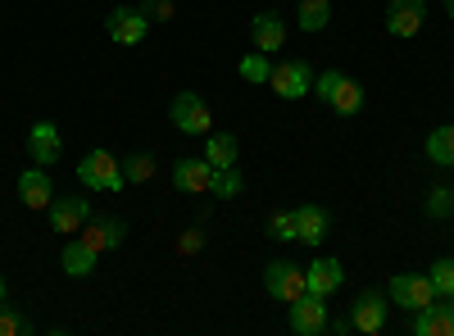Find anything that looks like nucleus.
Segmentation results:
<instances>
[{"instance_id": "24", "label": "nucleus", "mask_w": 454, "mask_h": 336, "mask_svg": "<svg viewBox=\"0 0 454 336\" xmlns=\"http://www.w3.org/2000/svg\"><path fill=\"white\" fill-rule=\"evenodd\" d=\"M150 177H155V155L150 151H137L123 160V182H150Z\"/></svg>"}, {"instance_id": "18", "label": "nucleus", "mask_w": 454, "mask_h": 336, "mask_svg": "<svg viewBox=\"0 0 454 336\" xmlns=\"http://www.w3.org/2000/svg\"><path fill=\"white\" fill-rule=\"evenodd\" d=\"M295 237L305 241V246H318V241L327 237V209H323V205L295 209Z\"/></svg>"}, {"instance_id": "29", "label": "nucleus", "mask_w": 454, "mask_h": 336, "mask_svg": "<svg viewBox=\"0 0 454 336\" xmlns=\"http://www.w3.org/2000/svg\"><path fill=\"white\" fill-rule=\"evenodd\" d=\"M269 237H278V241H295V209H282V214L269 218Z\"/></svg>"}, {"instance_id": "15", "label": "nucleus", "mask_w": 454, "mask_h": 336, "mask_svg": "<svg viewBox=\"0 0 454 336\" xmlns=\"http://www.w3.org/2000/svg\"><path fill=\"white\" fill-rule=\"evenodd\" d=\"M105 27H109V36H114V42L137 46L141 36H145V27H150V19H145L141 10H114V14L105 19Z\"/></svg>"}, {"instance_id": "6", "label": "nucleus", "mask_w": 454, "mask_h": 336, "mask_svg": "<svg viewBox=\"0 0 454 336\" xmlns=\"http://www.w3.org/2000/svg\"><path fill=\"white\" fill-rule=\"evenodd\" d=\"M391 301H395V305H404L409 314H419V309L436 305L441 295H436L432 277H413V273H400V277L391 282Z\"/></svg>"}, {"instance_id": "30", "label": "nucleus", "mask_w": 454, "mask_h": 336, "mask_svg": "<svg viewBox=\"0 0 454 336\" xmlns=\"http://www.w3.org/2000/svg\"><path fill=\"white\" fill-rule=\"evenodd\" d=\"M141 14H145V19H155V23H168V19H173V0H145Z\"/></svg>"}, {"instance_id": "22", "label": "nucleus", "mask_w": 454, "mask_h": 336, "mask_svg": "<svg viewBox=\"0 0 454 336\" xmlns=\"http://www.w3.org/2000/svg\"><path fill=\"white\" fill-rule=\"evenodd\" d=\"M295 19H300V32H323L332 19V0H300Z\"/></svg>"}, {"instance_id": "9", "label": "nucleus", "mask_w": 454, "mask_h": 336, "mask_svg": "<svg viewBox=\"0 0 454 336\" xmlns=\"http://www.w3.org/2000/svg\"><path fill=\"white\" fill-rule=\"evenodd\" d=\"M123 237H128L123 218H96V223L87 218V223H82V237H78V241H82V246H91V250L100 254V250H119V246H123Z\"/></svg>"}, {"instance_id": "19", "label": "nucleus", "mask_w": 454, "mask_h": 336, "mask_svg": "<svg viewBox=\"0 0 454 336\" xmlns=\"http://www.w3.org/2000/svg\"><path fill=\"white\" fill-rule=\"evenodd\" d=\"M305 282H309V291H314V295H323V301H327V295H332L340 282H346V273H340L336 259H318L314 269H305Z\"/></svg>"}, {"instance_id": "21", "label": "nucleus", "mask_w": 454, "mask_h": 336, "mask_svg": "<svg viewBox=\"0 0 454 336\" xmlns=\"http://www.w3.org/2000/svg\"><path fill=\"white\" fill-rule=\"evenodd\" d=\"M64 273L68 277H91L96 273V250L82 246V241H68L64 246Z\"/></svg>"}, {"instance_id": "31", "label": "nucleus", "mask_w": 454, "mask_h": 336, "mask_svg": "<svg viewBox=\"0 0 454 336\" xmlns=\"http://www.w3.org/2000/svg\"><path fill=\"white\" fill-rule=\"evenodd\" d=\"M19 332H27V323H23L19 314H10L5 305H0V336H19Z\"/></svg>"}, {"instance_id": "1", "label": "nucleus", "mask_w": 454, "mask_h": 336, "mask_svg": "<svg viewBox=\"0 0 454 336\" xmlns=\"http://www.w3.org/2000/svg\"><path fill=\"white\" fill-rule=\"evenodd\" d=\"M314 91H318V100L323 105H332L336 114H359L364 109V87L350 78V73H323V78L314 82Z\"/></svg>"}, {"instance_id": "2", "label": "nucleus", "mask_w": 454, "mask_h": 336, "mask_svg": "<svg viewBox=\"0 0 454 336\" xmlns=\"http://www.w3.org/2000/svg\"><path fill=\"white\" fill-rule=\"evenodd\" d=\"M263 291L273 295V301H300V295L309 291V282H305V269L300 264H291V259H278V264H269L263 269Z\"/></svg>"}, {"instance_id": "7", "label": "nucleus", "mask_w": 454, "mask_h": 336, "mask_svg": "<svg viewBox=\"0 0 454 336\" xmlns=\"http://www.w3.org/2000/svg\"><path fill=\"white\" fill-rule=\"evenodd\" d=\"M291 332H300V336L327 332V301H323V295L305 291L300 301H291Z\"/></svg>"}, {"instance_id": "12", "label": "nucleus", "mask_w": 454, "mask_h": 336, "mask_svg": "<svg viewBox=\"0 0 454 336\" xmlns=\"http://www.w3.org/2000/svg\"><path fill=\"white\" fill-rule=\"evenodd\" d=\"M19 200H23L27 209H51V205H55V186H51V177H46L42 164L27 168V173L19 177Z\"/></svg>"}, {"instance_id": "3", "label": "nucleus", "mask_w": 454, "mask_h": 336, "mask_svg": "<svg viewBox=\"0 0 454 336\" xmlns=\"http://www.w3.org/2000/svg\"><path fill=\"white\" fill-rule=\"evenodd\" d=\"M269 87H273L282 100H300V96L314 91V68H309L305 59H282V64H273V73H269Z\"/></svg>"}, {"instance_id": "20", "label": "nucleus", "mask_w": 454, "mask_h": 336, "mask_svg": "<svg viewBox=\"0 0 454 336\" xmlns=\"http://www.w3.org/2000/svg\"><path fill=\"white\" fill-rule=\"evenodd\" d=\"M205 160H209L214 168H232V164H237V137H232V132H209Z\"/></svg>"}, {"instance_id": "26", "label": "nucleus", "mask_w": 454, "mask_h": 336, "mask_svg": "<svg viewBox=\"0 0 454 336\" xmlns=\"http://www.w3.org/2000/svg\"><path fill=\"white\" fill-rule=\"evenodd\" d=\"M269 73H273V64H269V55H263V51H254V55L241 59V78L246 82H269Z\"/></svg>"}, {"instance_id": "28", "label": "nucleus", "mask_w": 454, "mask_h": 336, "mask_svg": "<svg viewBox=\"0 0 454 336\" xmlns=\"http://www.w3.org/2000/svg\"><path fill=\"white\" fill-rule=\"evenodd\" d=\"M432 286H436V295H450L454 291V259H436V264H432Z\"/></svg>"}, {"instance_id": "32", "label": "nucleus", "mask_w": 454, "mask_h": 336, "mask_svg": "<svg viewBox=\"0 0 454 336\" xmlns=\"http://www.w3.org/2000/svg\"><path fill=\"white\" fill-rule=\"evenodd\" d=\"M200 246H205V232H196V228H192V232H182V237H177V250H182V254H196Z\"/></svg>"}, {"instance_id": "14", "label": "nucleus", "mask_w": 454, "mask_h": 336, "mask_svg": "<svg viewBox=\"0 0 454 336\" xmlns=\"http://www.w3.org/2000/svg\"><path fill=\"white\" fill-rule=\"evenodd\" d=\"M250 36H254V51H263V55L282 51V42H286V23H282V14H273V10L254 14V23H250Z\"/></svg>"}, {"instance_id": "23", "label": "nucleus", "mask_w": 454, "mask_h": 336, "mask_svg": "<svg viewBox=\"0 0 454 336\" xmlns=\"http://www.w3.org/2000/svg\"><path fill=\"white\" fill-rule=\"evenodd\" d=\"M427 160H432V164H445V168L454 164V123H450V128H436V132L427 137Z\"/></svg>"}, {"instance_id": "5", "label": "nucleus", "mask_w": 454, "mask_h": 336, "mask_svg": "<svg viewBox=\"0 0 454 336\" xmlns=\"http://www.w3.org/2000/svg\"><path fill=\"white\" fill-rule=\"evenodd\" d=\"M78 177H82V186H91V191H119V186H123V164L114 160L109 151H91L82 160Z\"/></svg>"}, {"instance_id": "16", "label": "nucleus", "mask_w": 454, "mask_h": 336, "mask_svg": "<svg viewBox=\"0 0 454 336\" xmlns=\"http://www.w3.org/2000/svg\"><path fill=\"white\" fill-rule=\"evenodd\" d=\"M413 336H454V309H450V301L445 305L436 301V305L413 314Z\"/></svg>"}, {"instance_id": "17", "label": "nucleus", "mask_w": 454, "mask_h": 336, "mask_svg": "<svg viewBox=\"0 0 454 336\" xmlns=\"http://www.w3.org/2000/svg\"><path fill=\"white\" fill-rule=\"evenodd\" d=\"M91 218L87 200L82 196H64L51 205V223H55V232H82V223Z\"/></svg>"}, {"instance_id": "34", "label": "nucleus", "mask_w": 454, "mask_h": 336, "mask_svg": "<svg viewBox=\"0 0 454 336\" xmlns=\"http://www.w3.org/2000/svg\"><path fill=\"white\" fill-rule=\"evenodd\" d=\"M0 305H5V282H0Z\"/></svg>"}, {"instance_id": "35", "label": "nucleus", "mask_w": 454, "mask_h": 336, "mask_svg": "<svg viewBox=\"0 0 454 336\" xmlns=\"http://www.w3.org/2000/svg\"><path fill=\"white\" fill-rule=\"evenodd\" d=\"M445 301H450V309H454V291H450V295H445Z\"/></svg>"}, {"instance_id": "13", "label": "nucleus", "mask_w": 454, "mask_h": 336, "mask_svg": "<svg viewBox=\"0 0 454 336\" xmlns=\"http://www.w3.org/2000/svg\"><path fill=\"white\" fill-rule=\"evenodd\" d=\"M59 151H64V137H59L55 123H36V128L27 132V155L42 164V168H51V164L59 160Z\"/></svg>"}, {"instance_id": "10", "label": "nucleus", "mask_w": 454, "mask_h": 336, "mask_svg": "<svg viewBox=\"0 0 454 336\" xmlns=\"http://www.w3.org/2000/svg\"><path fill=\"white\" fill-rule=\"evenodd\" d=\"M209 182H214V164L209 160H177L173 164V186L186 196H200L209 191Z\"/></svg>"}, {"instance_id": "11", "label": "nucleus", "mask_w": 454, "mask_h": 336, "mask_svg": "<svg viewBox=\"0 0 454 336\" xmlns=\"http://www.w3.org/2000/svg\"><path fill=\"white\" fill-rule=\"evenodd\" d=\"M423 14H427L423 0H391L387 5V32L391 36H413L423 27Z\"/></svg>"}, {"instance_id": "4", "label": "nucleus", "mask_w": 454, "mask_h": 336, "mask_svg": "<svg viewBox=\"0 0 454 336\" xmlns=\"http://www.w3.org/2000/svg\"><path fill=\"white\" fill-rule=\"evenodd\" d=\"M173 128H182V132H192V137H209V128H214V114H209V105L196 96V91H182V96H173Z\"/></svg>"}, {"instance_id": "33", "label": "nucleus", "mask_w": 454, "mask_h": 336, "mask_svg": "<svg viewBox=\"0 0 454 336\" xmlns=\"http://www.w3.org/2000/svg\"><path fill=\"white\" fill-rule=\"evenodd\" d=\"M445 14H450V19H454V0H445Z\"/></svg>"}, {"instance_id": "25", "label": "nucleus", "mask_w": 454, "mask_h": 336, "mask_svg": "<svg viewBox=\"0 0 454 336\" xmlns=\"http://www.w3.org/2000/svg\"><path fill=\"white\" fill-rule=\"evenodd\" d=\"M237 191H241V173H237V168H214L209 196H223V200H232Z\"/></svg>"}, {"instance_id": "8", "label": "nucleus", "mask_w": 454, "mask_h": 336, "mask_svg": "<svg viewBox=\"0 0 454 336\" xmlns=\"http://www.w3.org/2000/svg\"><path fill=\"white\" fill-rule=\"evenodd\" d=\"M350 327L364 332V336L382 332L387 327V295L382 291H364L359 301H355V309H350Z\"/></svg>"}, {"instance_id": "27", "label": "nucleus", "mask_w": 454, "mask_h": 336, "mask_svg": "<svg viewBox=\"0 0 454 336\" xmlns=\"http://www.w3.org/2000/svg\"><path fill=\"white\" fill-rule=\"evenodd\" d=\"M427 214L432 218H450L454 214V186H436V191L427 196Z\"/></svg>"}]
</instances>
